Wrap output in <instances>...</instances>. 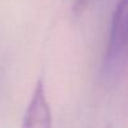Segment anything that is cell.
Here are the masks:
<instances>
[{"mask_svg":"<svg viewBox=\"0 0 128 128\" xmlns=\"http://www.w3.org/2000/svg\"><path fill=\"white\" fill-rule=\"evenodd\" d=\"M92 0H74L73 2V12L76 15H80L82 13H84L88 8V5L90 4Z\"/></svg>","mask_w":128,"mask_h":128,"instance_id":"3","label":"cell"},{"mask_svg":"<svg viewBox=\"0 0 128 128\" xmlns=\"http://www.w3.org/2000/svg\"><path fill=\"white\" fill-rule=\"evenodd\" d=\"M107 128H112V127H110V126H108V127H107Z\"/></svg>","mask_w":128,"mask_h":128,"instance_id":"4","label":"cell"},{"mask_svg":"<svg viewBox=\"0 0 128 128\" xmlns=\"http://www.w3.org/2000/svg\"><path fill=\"white\" fill-rule=\"evenodd\" d=\"M128 43V0H118L112 15L107 44V59L117 58Z\"/></svg>","mask_w":128,"mask_h":128,"instance_id":"2","label":"cell"},{"mask_svg":"<svg viewBox=\"0 0 128 128\" xmlns=\"http://www.w3.org/2000/svg\"><path fill=\"white\" fill-rule=\"evenodd\" d=\"M52 126L53 117L50 104L46 99L44 83L39 79L28 104L22 128H52Z\"/></svg>","mask_w":128,"mask_h":128,"instance_id":"1","label":"cell"}]
</instances>
